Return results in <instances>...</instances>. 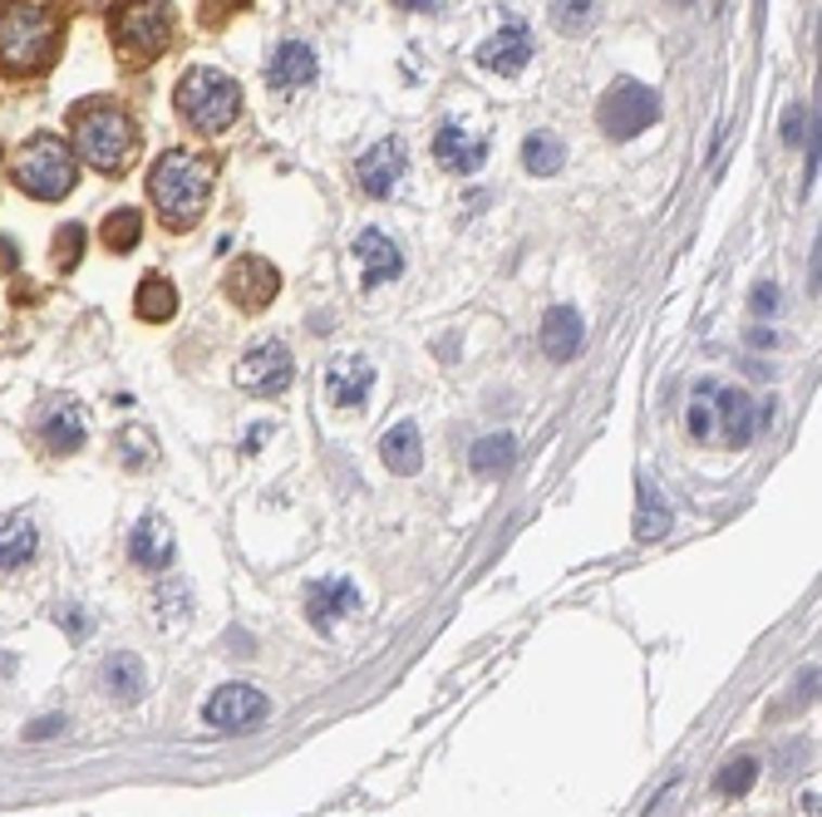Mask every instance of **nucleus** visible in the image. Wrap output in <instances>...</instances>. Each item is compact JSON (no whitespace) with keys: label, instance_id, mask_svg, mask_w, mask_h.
I'll list each match as a JSON object with an SVG mask.
<instances>
[{"label":"nucleus","instance_id":"21","mask_svg":"<svg viewBox=\"0 0 822 817\" xmlns=\"http://www.w3.org/2000/svg\"><path fill=\"white\" fill-rule=\"evenodd\" d=\"M370 390H374V365L360 360V355L335 360L331 370H325V394H331L335 409H360V404L370 399Z\"/></svg>","mask_w":822,"mask_h":817},{"label":"nucleus","instance_id":"32","mask_svg":"<svg viewBox=\"0 0 822 817\" xmlns=\"http://www.w3.org/2000/svg\"><path fill=\"white\" fill-rule=\"evenodd\" d=\"M552 21H556V30H566V35L591 30V21H596V0H556Z\"/></svg>","mask_w":822,"mask_h":817},{"label":"nucleus","instance_id":"36","mask_svg":"<svg viewBox=\"0 0 822 817\" xmlns=\"http://www.w3.org/2000/svg\"><path fill=\"white\" fill-rule=\"evenodd\" d=\"M748 306H754V316H779V310H783L779 286H773V281H758L754 296H748Z\"/></svg>","mask_w":822,"mask_h":817},{"label":"nucleus","instance_id":"35","mask_svg":"<svg viewBox=\"0 0 822 817\" xmlns=\"http://www.w3.org/2000/svg\"><path fill=\"white\" fill-rule=\"evenodd\" d=\"M158 601H163V626H172V621H188V601H193V596H188V586L182 582H168L158 591Z\"/></svg>","mask_w":822,"mask_h":817},{"label":"nucleus","instance_id":"38","mask_svg":"<svg viewBox=\"0 0 822 817\" xmlns=\"http://www.w3.org/2000/svg\"><path fill=\"white\" fill-rule=\"evenodd\" d=\"M65 714H44V719H35L30 724V729H25V739H30V743H40V739H54V733H65Z\"/></svg>","mask_w":822,"mask_h":817},{"label":"nucleus","instance_id":"2","mask_svg":"<svg viewBox=\"0 0 822 817\" xmlns=\"http://www.w3.org/2000/svg\"><path fill=\"white\" fill-rule=\"evenodd\" d=\"M149 197L172 232H188V227H197L207 213V197H213V163L197 158V153H182V149L163 153L149 173Z\"/></svg>","mask_w":822,"mask_h":817},{"label":"nucleus","instance_id":"12","mask_svg":"<svg viewBox=\"0 0 822 817\" xmlns=\"http://www.w3.org/2000/svg\"><path fill=\"white\" fill-rule=\"evenodd\" d=\"M532 30H527L523 21H508L502 25L492 40H483V50H478V64L483 69H492V75H523L527 64H532Z\"/></svg>","mask_w":822,"mask_h":817},{"label":"nucleus","instance_id":"13","mask_svg":"<svg viewBox=\"0 0 822 817\" xmlns=\"http://www.w3.org/2000/svg\"><path fill=\"white\" fill-rule=\"evenodd\" d=\"M277 291H281L277 266L261 261V256H242V261L227 271V296H232L242 310L271 306V301H277Z\"/></svg>","mask_w":822,"mask_h":817},{"label":"nucleus","instance_id":"5","mask_svg":"<svg viewBox=\"0 0 822 817\" xmlns=\"http://www.w3.org/2000/svg\"><path fill=\"white\" fill-rule=\"evenodd\" d=\"M11 178H15V188L30 192V197L60 202L65 192H75L79 163H75V153H69V143L60 139V133H35V139L21 149V158H15Z\"/></svg>","mask_w":822,"mask_h":817},{"label":"nucleus","instance_id":"20","mask_svg":"<svg viewBox=\"0 0 822 817\" xmlns=\"http://www.w3.org/2000/svg\"><path fill=\"white\" fill-rule=\"evenodd\" d=\"M434 158L444 173H478L483 158H488V143L478 139V133H468V128L459 124H444L434 133Z\"/></svg>","mask_w":822,"mask_h":817},{"label":"nucleus","instance_id":"30","mask_svg":"<svg viewBox=\"0 0 822 817\" xmlns=\"http://www.w3.org/2000/svg\"><path fill=\"white\" fill-rule=\"evenodd\" d=\"M754 783H758V758H748V754L729 758L715 774V793H724V797H744Z\"/></svg>","mask_w":822,"mask_h":817},{"label":"nucleus","instance_id":"24","mask_svg":"<svg viewBox=\"0 0 822 817\" xmlns=\"http://www.w3.org/2000/svg\"><path fill=\"white\" fill-rule=\"evenodd\" d=\"M670 502H665V493L655 488L651 478H641L635 483V537L641 541H655V537H665L670 532Z\"/></svg>","mask_w":822,"mask_h":817},{"label":"nucleus","instance_id":"11","mask_svg":"<svg viewBox=\"0 0 822 817\" xmlns=\"http://www.w3.org/2000/svg\"><path fill=\"white\" fill-rule=\"evenodd\" d=\"M316 50H310L306 40H281L277 44V54L267 60V85H271V94H300L306 85H316Z\"/></svg>","mask_w":822,"mask_h":817},{"label":"nucleus","instance_id":"41","mask_svg":"<svg viewBox=\"0 0 822 817\" xmlns=\"http://www.w3.org/2000/svg\"><path fill=\"white\" fill-rule=\"evenodd\" d=\"M21 266V252H15L11 237H0V271H15Z\"/></svg>","mask_w":822,"mask_h":817},{"label":"nucleus","instance_id":"22","mask_svg":"<svg viewBox=\"0 0 822 817\" xmlns=\"http://www.w3.org/2000/svg\"><path fill=\"white\" fill-rule=\"evenodd\" d=\"M715 419L724 424L729 448H744L748 438L758 434V409H754V399H748L738 384H724V390H715Z\"/></svg>","mask_w":822,"mask_h":817},{"label":"nucleus","instance_id":"4","mask_svg":"<svg viewBox=\"0 0 822 817\" xmlns=\"http://www.w3.org/2000/svg\"><path fill=\"white\" fill-rule=\"evenodd\" d=\"M178 114L188 118L193 133L217 139L242 114V85L232 75H222V69H213V64H197V69H188L178 79Z\"/></svg>","mask_w":822,"mask_h":817},{"label":"nucleus","instance_id":"19","mask_svg":"<svg viewBox=\"0 0 822 817\" xmlns=\"http://www.w3.org/2000/svg\"><path fill=\"white\" fill-rule=\"evenodd\" d=\"M129 557H133V566H143V572H163V566H172V527L158 518V512H143V518L133 522Z\"/></svg>","mask_w":822,"mask_h":817},{"label":"nucleus","instance_id":"39","mask_svg":"<svg viewBox=\"0 0 822 817\" xmlns=\"http://www.w3.org/2000/svg\"><path fill=\"white\" fill-rule=\"evenodd\" d=\"M60 626H69V636H75V640L89 636V616H79L75 605H65V611H60Z\"/></svg>","mask_w":822,"mask_h":817},{"label":"nucleus","instance_id":"25","mask_svg":"<svg viewBox=\"0 0 822 817\" xmlns=\"http://www.w3.org/2000/svg\"><path fill=\"white\" fill-rule=\"evenodd\" d=\"M40 547V532L30 518H5L0 522V572H21Z\"/></svg>","mask_w":822,"mask_h":817},{"label":"nucleus","instance_id":"15","mask_svg":"<svg viewBox=\"0 0 822 817\" xmlns=\"http://www.w3.org/2000/svg\"><path fill=\"white\" fill-rule=\"evenodd\" d=\"M355 256H360L364 266V286H385V281H399V271H404V252H399V242L389 232H380V227H364L360 237H355Z\"/></svg>","mask_w":822,"mask_h":817},{"label":"nucleus","instance_id":"16","mask_svg":"<svg viewBox=\"0 0 822 817\" xmlns=\"http://www.w3.org/2000/svg\"><path fill=\"white\" fill-rule=\"evenodd\" d=\"M35 429H40V438H44V448H50V454H79V448H85V438H89L85 414H79L75 399L44 404L40 424H35Z\"/></svg>","mask_w":822,"mask_h":817},{"label":"nucleus","instance_id":"45","mask_svg":"<svg viewBox=\"0 0 822 817\" xmlns=\"http://www.w3.org/2000/svg\"><path fill=\"white\" fill-rule=\"evenodd\" d=\"M675 5H694V0H675Z\"/></svg>","mask_w":822,"mask_h":817},{"label":"nucleus","instance_id":"27","mask_svg":"<svg viewBox=\"0 0 822 817\" xmlns=\"http://www.w3.org/2000/svg\"><path fill=\"white\" fill-rule=\"evenodd\" d=\"M566 163V149L556 133H547V128H537V133H527L523 139V168L532 173V178H556Z\"/></svg>","mask_w":822,"mask_h":817},{"label":"nucleus","instance_id":"46","mask_svg":"<svg viewBox=\"0 0 822 817\" xmlns=\"http://www.w3.org/2000/svg\"><path fill=\"white\" fill-rule=\"evenodd\" d=\"M0 158H5V143H0Z\"/></svg>","mask_w":822,"mask_h":817},{"label":"nucleus","instance_id":"28","mask_svg":"<svg viewBox=\"0 0 822 817\" xmlns=\"http://www.w3.org/2000/svg\"><path fill=\"white\" fill-rule=\"evenodd\" d=\"M133 310H139V320H153V325L172 320V316H178V291H172V281H168V277H149V281H139Z\"/></svg>","mask_w":822,"mask_h":817},{"label":"nucleus","instance_id":"26","mask_svg":"<svg viewBox=\"0 0 822 817\" xmlns=\"http://www.w3.org/2000/svg\"><path fill=\"white\" fill-rule=\"evenodd\" d=\"M468 463H473L478 478H502V473L517 463V438L513 434H483L478 444L468 448Z\"/></svg>","mask_w":822,"mask_h":817},{"label":"nucleus","instance_id":"37","mask_svg":"<svg viewBox=\"0 0 822 817\" xmlns=\"http://www.w3.org/2000/svg\"><path fill=\"white\" fill-rule=\"evenodd\" d=\"M808 139V104H793L783 114V143H802Z\"/></svg>","mask_w":822,"mask_h":817},{"label":"nucleus","instance_id":"10","mask_svg":"<svg viewBox=\"0 0 822 817\" xmlns=\"http://www.w3.org/2000/svg\"><path fill=\"white\" fill-rule=\"evenodd\" d=\"M399 178H404V143L399 139H380L355 163V182H360L364 197H389L399 188Z\"/></svg>","mask_w":822,"mask_h":817},{"label":"nucleus","instance_id":"31","mask_svg":"<svg viewBox=\"0 0 822 817\" xmlns=\"http://www.w3.org/2000/svg\"><path fill=\"white\" fill-rule=\"evenodd\" d=\"M715 390L719 384H699L690 399V414H684V424H690L694 438H715Z\"/></svg>","mask_w":822,"mask_h":817},{"label":"nucleus","instance_id":"40","mask_svg":"<svg viewBox=\"0 0 822 817\" xmlns=\"http://www.w3.org/2000/svg\"><path fill=\"white\" fill-rule=\"evenodd\" d=\"M236 5H246V0H203V11H207V21H227V15H232Z\"/></svg>","mask_w":822,"mask_h":817},{"label":"nucleus","instance_id":"23","mask_svg":"<svg viewBox=\"0 0 822 817\" xmlns=\"http://www.w3.org/2000/svg\"><path fill=\"white\" fill-rule=\"evenodd\" d=\"M380 458H385V468L399 473V478L419 473V463H424V434H419L414 419H399V424L380 438Z\"/></svg>","mask_w":822,"mask_h":817},{"label":"nucleus","instance_id":"3","mask_svg":"<svg viewBox=\"0 0 822 817\" xmlns=\"http://www.w3.org/2000/svg\"><path fill=\"white\" fill-rule=\"evenodd\" d=\"M69 133H75L79 158L99 173H118L129 163L133 143H139L133 118L118 104H108V99H85V104L69 108Z\"/></svg>","mask_w":822,"mask_h":817},{"label":"nucleus","instance_id":"18","mask_svg":"<svg viewBox=\"0 0 822 817\" xmlns=\"http://www.w3.org/2000/svg\"><path fill=\"white\" fill-rule=\"evenodd\" d=\"M99 690L114 704H139L143 690H149V669H143V660L133 650H118V655H108L99 665Z\"/></svg>","mask_w":822,"mask_h":817},{"label":"nucleus","instance_id":"7","mask_svg":"<svg viewBox=\"0 0 822 817\" xmlns=\"http://www.w3.org/2000/svg\"><path fill=\"white\" fill-rule=\"evenodd\" d=\"M596 118L611 139H635V133H645V128L660 118V94L635 85V79H616V85L601 94Z\"/></svg>","mask_w":822,"mask_h":817},{"label":"nucleus","instance_id":"34","mask_svg":"<svg viewBox=\"0 0 822 817\" xmlns=\"http://www.w3.org/2000/svg\"><path fill=\"white\" fill-rule=\"evenodd\" d=\"M118 448H124V463L129 468H149L153 463V434L139 424H129L124 434H118Z\"/></svg>","mask_w":822,"mask_h":817},{"label":"nucleus","instance_id":"17","mask_svg":"<svg viewBox=\"0 0 822 817\" xmlns=\"http://www.w3.org/2000/svg\"><path fill=\"white\" fill-rule=\"evenodd\" d=\"M537 340H542L547 360H556V365L577 360L581 340H587V325H581V310H577V306H552V310H547V316H542V330H537Z\"/></svg>","mask_w":822,"mask_h":817},{"label":"nucleus","instance_id":"43","mask_svg":"<svg viewBox=\"0 0 822 817\" xmlns=\"http://www.w3.org/2000/svg\"><path fill=\"white\" fill-rule=\"evenodd\" d=\"M395 5H399V11H438V0H395Z\"/></svg>","mask_w":822,"mask_h":817},{"label":"nucleus","instance_id":"9","mask_svg":"<svg viewBox=\"0 0 822 817\" xmlns=\"http://www.w3.org/2000/svg\"><path fill=\"white\" fill-rule=\"evenodd\" d=\"M291 374H296V360H291V350L281 340L252 345V350L242 355V365H236V384H242L246 394H261V399L291 390Z\"/></svg>","mask_w":822,"mask_h":817},{"label":"nucleus","instance_id":"44","mask_svg":"<svg viewBox=\"0 0 822 817\" xmlns=\"http://www.w3.org/2000/svg\"><path fill=\"white\" fill-rule=\"evenodd\" d=\"M267 434H271V429H267V424H261V429H252V434H246V454H257V448H261V444H267Z\"/></svg>","mask_w":822,"mask_h":817},{"label":"nucleus","instance_id":"33","mask_svg":"<svg viewBox=\"0 0 822 817\" xmlns=\"http://www.w3.org/2000/svg\"><path fill=\"white\" fill-rule=\"evenodd\" d=\"M79 256H85V227L79 222L60 227V237H54V266H60V271H75Z\"/></svg>","mask_w":822,"mask_h":817},{"label":"nucleus","instance_id":"42","mask_svg":"<svg viewBox=\"0 0 822 817\" xmlns=\"http://www.w3.org/2000/svg\"><path fill=\"white\" fill-rule=\"evenodd\" d=\"M748 345H754V350H769V345H779V335H773V330H754Z\"/></svg>","mask_w":822,"mask_h":817},{"label":"nucleus","instance_id":"14","mask_svg":"<svg viewBox=\"0 0 822 817\" xmlns=\"http://www.w3.org/2000/svg\"><path fill=\"white\" fill-rule=\"evenodd\" d=\"M360 611V591L355 582L345 576H325V582H310L306 586V616L316 630H331L341 616H355Z\"/></svg>","mask_w":822,"mask_h":817},{"label":"nucleus","instance_id":"6","mask_svg":"<svg viewBox=\"0 0 822 817\" xmlns=\"http://www.w3.org/2000/svg\"><path fill=\"white\" fill-rule=\"evenodd\" d=\"M114 50L124 64H153L172 44V5L168 0H124L114 5Z\"/></svg>","mask_w":822,"mask_h":817},{"label":"nucleus","instance_id":"29","mask_svg":"<svg viewBox=\"0 0 822 817\" xmlns=\"http://www.w3.org/2000/svg\"><path fill=\"white\" fill-rule=\"evenodd\" d=\"M99 237H104V246H108L114 256L133 252V246H139V237H143V213H139V207H118V213L104 217Z\"/></svg>","mask_w":822,"mask_h":817},{"label":"nucleus","instance_id":"1","mask_svg":"<svg viewBox=\"0 0 822 817\" xmlns=\"http://www.w3.org/2000/svg\"><path fill=\"white\" fill-rule=\"evenodd\" d=\"M65 40V25L40 0H5L0 5V64L11 75H40L50 69Z\"/></svg>","mask_w":822,"mask_h":817},{"label":"nucleus","instance_id":"8","mask_svg":"<svg viewBox=\"0 0 822 817\" xmlns=\"http://www.w3.org/2000/svg\"><path fill=\"white\" fill-rule=\"evenodd\" d=\"M267 714H271V700L261 690H252V685H222L203 704V719L217 733H252L267 724Z\"/></svg>","mask_w":822,"mask_h":817}]
</instances>
